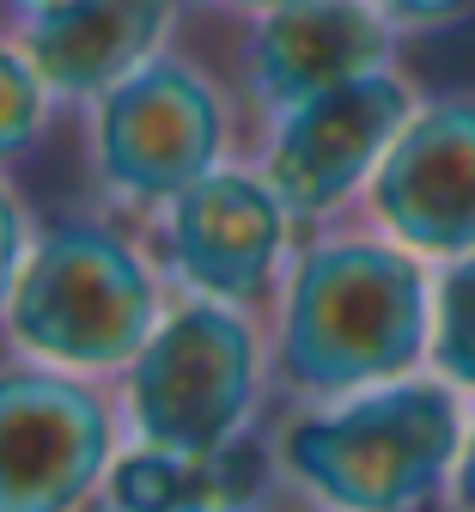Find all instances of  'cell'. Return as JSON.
<instances>
[{
  "instance_id": "obj_19",
  "label": "cell",
  "mask_w": 475,
  "mask_h": 512,
  "mask_svg": "<svg viewBox=\"0 0 475 512\" xmlns=\"http://www.w3.org/2000/svg\"><path fill=\"white\" fill-rule=\"evenodd\" d=\"M214 7H226V13H244V19H256V13H268V7H281V0H214Z\"/></svg>"
},
{
  "instance_id": "obj_6",
  "label": "cell",
  "mask_w": 475,
  "mask_h": 512,
  "mask_svg": "<svg viewBox=\"0 0 475 512\" xmlns=\"http://www.w3.org/2000/svg\"><path fill=\"white\" fill-rule=\"evenodd\" d=\"M415 110H421V98L396 68L329 86V92L275 116L268 153H262V177L287 202L293 220L317 226L329 214H342L372 183L378 159L390 153V141L402 135V122Z\"/></svg>"
},
{
  "instance_id": "obj_1",
  "label": "cell",
  "mask_w": 475,
  "mask_h": 512,
  "mask_svg": "<svg viewBox=\"0 0 475 512\" xmlns=\"http://www.w3.org/2000/svg\"><path fill=\"white\" fill-rule=\"evenodd\" d=\"M433 342L427 256L384 232H335L299 250L281 287L275 366L287 391L335 403L409 378Z\"/></svg>"
},
{
  "instance_id": "obj_12",
  "label": "cell",
  "mask_w": 475,
  "mask_h": 512,
  "mask_svg": "<svg viewBox=\"0 0 475 512\" xmlns=\"http://www.w3.org/2000/svg\"><path fill=\"white\" fill-rule=\"evenodd\" d=\"M262 452L256 445H220V452H159L141 445L110 464L104 506L116 512H256L262 500Z\"/></svg>"
},
{
  "instance_id": "obj_11",
  "label": "cell",
  "mask_w": 475,
  "mask_h": 512,
  "mask_svg": "<svg viewBox=\"0 0 475 512\" xmlns=\"http://www.w3.org/2000/svg\"><path fill=\"white\" fill-rule=\"evenodd\" d=\"M183 7L189 0H74L49 19L19 25V43L55 98L92 104L153 55H165Z\"/></svg>"
},
{
  "instance_id": "obj_7",
  "label": "cell",
  "mask_w": 475,
  "mask_h": 512,
  "mask_svg": "<svg viewBox=\"0 0 475 512\" xmlns=\"http://www.w3.org/2000/svg\"><path fill=\"white\" fill-rule=\"evenodd\" d=\"M104 476V397L61 366H0V512H86Z\"/></svg>"
},
{
  "instance_id": "obj_15",
  "label": "cell",
  "mask_w": 475,
  "mask_h": 512,
  "mask_svg": "<svg viewBox=\"0 0 475 512\" xmlns=\"http://www.w3.org/2000/svg\"><path fill=\"white\" fill-rule=\"evenodd\" d=\"M31 244H37V238H31V220H25L19 196L0 183V311L13 305V287H19V275H25Z\"/></svg>"
},
{
  "instance_id": "obj_18",
  "label": "cell",
  "mask_w": 475,
  "mask_h": 512,
  "mask_svg": "<svg viewBox=\"0 0 475 512\" xmlns=\"http://www.w3.org/2000/svg\"><path fill=\"white\" fill-rule=\"evenodd\" d=\"M19 25H31V19H49V13H61V7H74V0H0Z\"/></svg>"
},
{
  "instance_id": "obj_16",
  "label": "cell",
  "mask_w": 475,
  "mask_h": 512,
  "mask_svg": "<svg viewBox=\"0 0 475 512\" xmlns=\"http://www.w3.org/2000/svg\"><path fill=\"white\" fill-rule=\"evenodd\" d=\"M396 31H451L475 19V0H372Z\"/></svg>"
},
{
  "instance_id": "obj_2",
  "label": "cell",
  "mask_w": 475,
  "mask_h": 512,
  "mask_svg": "<svg viewBox=\"0 0 475 512\" xmlns=\"http://www.w3.org/2000/svg\"><path fill=\"white\" fill-rule=\"evenodd\" d=\"M463 391L439 372L335 397L281 433V470L329 512H427L463 452Z\"/></svg>"
},
{
  "instance_id": "obj_5",
  "label": "cell",
  "mask_w": 475,
  "mask_h": 512,
  "mask_svg": "<svg viewBox=\"0 0 475 512\" xmlns=\"http://www.w3.org/2000/svg\"><path fill=\"white\" fill-rule=\"evenodd\" d=\"M226 141V98L183 55H153L92 98V177L122 208H171L189 183L220 171Z\"/></svg>"
},
{
  "instance_id": "obj_14",
  "label": "cell",
  "mask_w": 475,
  "mask_h": 512,
  "mask_svg": "<svg viewBox=\"0 0 475 512\" xmlns=\"http://www.w3.org/2000/svg\"><path fill=\"white\" fill-rule=\"evenodd\" d=\"M49 80L37 74V61L25 55L19 37H0V165L7 159H25L43 135V122H49Z\"/></svg>"
},
{
  "instance_id": "obj_10",
  "label": "cell",
  "mask_w": 475,
  "mask_h": 512,
  "mask_svg": "<svg viewBox=\"0 0 475 512\" xmlns=\"http://www.w3.org/2000/svg\"><path fill=\"white\" fill-rule=\"evenodd\" d=\"M396 25L372 0H281L250 19L244 92L256 110L281 116L329 86H348L396 61Z\"/></svg>"
},
{
  "instance_id": "obj_13",
  "label": "cell",
  "mask_w": 475,
  "mask_h": 512,
  "mask_svg": "<svg viewBox=\"0 0 475 512\" xmlns=\"http://www.w3.org/2000/svg\"><path fill=\"white\" fill-rule=\"evenodd\" d=\"M427 366L457 384L463 397H475V250L451 256L433 275V342Z\"/></svg>"
},
{
  "instance_id": "obj_8",
  "label": "cell",
  "mask_w": 475,
  "mask_h": 512,
  "mask_svg": "<svg viewBox=\"0 0 475 512\" xmlns=\"http://www.w3.org/2000/svg\"><path fill=\"white\" fill-rule=\"evenodd\" d=\"M366 214L427 263L475 250V92L433 98L402 122L366 183Z\"/></svg>"
},
{
  "instance_id": "obj_9",
  "label": "cell",
  "mask_w": 475,
  "mask_h": 512,
  "mask_svg": "<svg viewBox=\"0 0 475 512\" xmlns=\"http://www.w3.org/2000/svg\"><path fill=\"white\" fill-rule=\"evenodd\" d=\"M287 238V202L250 171H208L165 208V250L201 299H262L287 263Z\"/></svg>"
},
{
  "instance_id": "obj_3",
  "label": "cell",
  "mask_w": 475,
  "mask_h": 512,
  "mask_svg": "<svg viewBox=\"0 0 475 512\" xmlns=\"http://www.w3.org/2000/svg\"><path fill=\"white\" fill-rule=\"evenodd\" d=\"M7 330L49 366L110 372L128 366L159 330V287L153 269L98 220L49 226L7 305Z\"/></svg>"
},
{
  "instance_id": "obj_20",
  "label": "cell",
  "mask_w": 475,
  "mask_h": 512,
  "mask_svg": "<svg viewBox=\"0 0 475 512\" xmlns=\"http://www.w3.org/2000/svg\"><path fill=\"white\" fill-rule=\"evenodd\" d=\"M98 512H116V506H98Z\"/></svg>"
},
{
  "instance_id": "obj_17",
  "label": "cell",
  "mask_w": 475,
  "mask_h": 512,
  "mask_svg": "<svg viewBox=\"0 0 475 512\" xmlns=\"http://www.w3.org/2000/svg\"><path fill=\"white\" fill-rule=\"evenodd\" d=\"M445 506L451 512H475V415L463 427V452H457V470L445 482Z\"/></svg>"
},
{
  "instance_id": "obj_4",
  "label": "cell",
  "mask_w": 475,
  "mask_h": 512,
  "mask_svg": "<svg viewBox=\"0 0 475 512\" xmlns=\"http://www.w3.org/2000/svg\"><path fill=\"white\" fill-rule=\"evenodd\" d=\"M262 391V348L250 317L226 299L171 311L128 360V421L159 452H220L244 439Z\"/></svg>"
}]
</instances>
